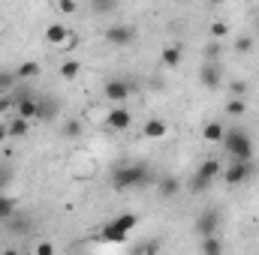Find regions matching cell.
I'll return each mask as SVG.
<instances>
[{
    "mask_svg": "<svg viewBox=\"0 0 259 255\" xmlns=\"http://www.w3.org/2000/svg\"><path fill=\"white\" fill-rule=\"evenodd\" d=\"M157 171L145 162H127V165H118L112 171V186L118 192L124 189H148V186H157Z\"/></svg>",
    "mask_w": 259,
    "mask_h": 255,
    "instance_id": "cell-1",
    "label": "cell"
},
{
    "mask_svg": "<svg viewBox=\"0 0 259 255\" xmlns=\"http://www.w3.org/2000/svg\"><path fill=\"white\" fill-rule=\"evenodd\" d=\"M220 144H223V150H226L229 159H253V138H250L247 129H241V126L226 129L223 138H220Z\"/></svg>",
    "mask_w": 259,
    "mask_h": 255,
    "instance_id": "cell-2",
    "label": "cell"
},
{
    "mask_svg": "<svg viewBox=\"0 0 259 255\" xmlns=\"http://www.w3.org/2000/svg\"><path fill=\"white\" fill-rule=\"evenodd\" d=\"M136 222H139V216H136V213H121V216H115V219H109V222L103 225L100 237H103V240H109V243H121V240L127 237V231L136 228Z\"/></svg>",
    "mask_w": 259,
    "mask_h": 255,
    "instance_id": "cell-3",
    "label": "cell"
},
{
    "mask_svg": "<svg viewBox=\"0 0 259 255\" xmlns=\"http://www.w3.org/2000/svg\"><path fill=\"white\" fill-rule=\"evenodd\" d=\"M250 174H253V162L250 159H229V165L220 171V177L229 186H241L244 180H250Z\"/></svg>",
    "mask_w": 259,
    "mask_h": 255,
    "instance_id": "cell-4",
    "label": "cell"
},
{
    "mask_svg": "<svg viewBox=\"0 0 259 255\" xmlns=\"http://www.w3.org/2000/svg\"><path fill=\"white\" fill-rule=\"evenodd\" d=\"M103 39L115 48H127V45L136 42V27L133 24H112V27L103 30Z\"/></svg>",
    "mask_w": 259,
    "mask_h": 255,
    "instance_id": "cell-5",
    "label": "cell"
},
{
    "mask_svg": "<svg viewBox=\"0 0 259 255\" xmlns=\"http://www.w3.org/2000/svg\"><path fill=\"white\" fill-rule=\"evenodd\" d=\"M220 210L217 207H205L199 216H196V234L199 237H208V234H217L220 231Z\"/></svg>",
    "mask_w": 259,
    "mask_h": 255,
    "instance_id": "cell-6",
    "label": "cell"
},
{
    "mask_svg": "<svg viewBox=\"0 0 259 255\" xmlns=\"http://www.w3.org/2000/svg\"><path fill=\"white\" fill-rule=\"evenodd\" d=\"M199 84L205 90H217L223 84V69H220V60H205L199 66Z\"/></svg>",
    "mask_w": 259,
    "mask_h": 255,
    "instance_id": "cell-7",
    "label": "cell"
},
{
    "mask_svg": "<svg viewBox=\"0 0 259 255\" xmlns=\"http://www.w3.org/2000/svg\"><path fill=\"white\" fill-rule=\"evenodd\" d=\"M103 93H106V99H109V102L121 105V102H127V99H130V93H133V84H130V81H124V78H112V81H106Z\"/></svg>",
    "mask_w": 259,
    "mask_h": 255,
    "instance_id": "cell-8",
    "label": "cell"
},
{
    "mask_svg": "<svg viewBox=\"0 0 259 255\" xmlns=\"http://www.w3.org/2000/svg\"><path fill=\"white\" fill-rule=\"evenodd\" d=\"M133 126V111L124 108V105H115L109 114H106V129H112V132H127Z\"/></svg>",
    "mask_w": 259,
    "mask_h": 255,
    "instance_id": "cell-9",
    "label": "cell"
},
{
    "mask_svg": "<svg viewBox=\"0 0 259 255\" xmlns=\"http://www.w3.org/2000/svg\"><path fill=\"white\" fill-rule=\"evenodd\" d=\"M184 60V51H181V45H166L163 51H160V63L166 66V69H178Z\"/></svg>",
    "mask_w": 259,
    "mask_h": 255,
    "instance_id": "cell-10",
    "label": "cell"
},
{
    "mask_svg": "<svg viewBox=\"0 0 259 255\" xmlns=\"http://www.w3.org/2000/svg\"><path fill=\"white\" fill-rule=\"evenodd\" d=\"M157 192H160L163 198H175V195L181 192V180L172 177V174H163V177H157Z\"/></svg>",
    "mask_w": 259,
    "mask_h": 255,
    "instance_id": "cell-11",
    "label": "cell"
},
{
    "mask_svg": "<svg viewBox=\"0 0 259 255\" xmlns=\"http://www.w3.org/2000/svg\"><path fill=\"white\" fill-rule=\"evenodd\" d=\"M30 123H33V120H27V117L15 114V117L6 123V129H9V138H24V135L30 132Z\"/></svg>",
    "mask_w": 259,
    "mask_h": 255,
    "instance_id": "cell-12",
    "label": "cell"
},
{
    "mask_svg": "<svg viewBox=\"0 0 259 255\" xmlns=\"http://www.w3.org/2000/svg\"><path fill=\"white\" fill-rule=\"evenodd\" d=\"M223 132H226V126H223L220 120H208V123L202 126V138H205L208 144H220V138H223Z\"/></svg>",
    "mask_w": 259,
    "mask_h": 255,
    "instance_id": "cell-13",
    "label": "cell"
},
{
    "mask_svg": "<svg viewBox=\"0 0 259 255\" xmlns=\"http://www.w3.org/2000/svg\"><path fill=\"white\" fill-rule=\"evenodd\" d=\"M166 132H169V126H166V120H160V117H151V120L145 123V129H142V135H145V138H154V141L163 138Z\"/></svg>",
    "mask_w": 259,
    "mask_h": 255,
    "instance_id": "cell-14",
    "label": "cell"
},
{
    "mask_svg": "<svg viewBox=\"0 0 259 255\" xmlns=\"http://www.w3.org/2000/svg\"><path fill=\"white\" fill-rule=\"evenodd\" d=\"M66 39H69V30H66L64 24H49V27H46V42H52V45H64Z\"/></svg>",
    "mask_w": 259,
    "mask_h": 255,
    "instance_id": "cell-15",
    "label": "cell"
},
{
    "mask_svg": "<svg viewBox=\"0 0 259 255\" xmlns=\"http://www.w3.org/2000/svg\"><path fill=\"white\" fill-rule=\"evenodd\" d=\"M15 87H18V72L15 69H0V96L12 93Z\"/></svg>",
    "mask_w": 259,
    "mask_h": 255,
    "instance_id": "cell-16",
    "label": "cell"
},
{
    "mask_svg": "<svg viewBox=\"0 0 259 255\" xmlns=\"http://www.w3.org/2000/svg\"><path fill=\"white\" fill-rule=\"evenodd\" d=\"M199 249L205 255H220L223 252V243L217 240V234H208V237H199Z\"/></svg>",
    "mask_w": 259,
    "mask_h": 255,
    "instance_id": "cell-17",
    "label": "cell"
},
{
    "mask_svg": "<svg viewBox=\"0 0 259 255\" xmlns=\"http://www.w3.org/2000/svg\"><path fill=\"white\" fill-rule=\"evenodd\" d=\"M226 114H229V117H244V114H247V99H244V96H232V99L226 102Z\"/></svg>",
    "mask_w": 259,
    "mask_h": 255,
    "instance_id": "cell-18",
    "label": "cell"
},
{
    "mask_svg": "<svg viewBox=\"0 0 259 255\" xmlns=\"http://www.w3.org/2000/svg\"><path fill=\"white\" fill-rule=\"evenodd\" d=\"M15 72H18V81H30V78H36V75L42 72V66L36 63V60H24Z\"/></svg>",
    "mask_w": 259,
    "mask_h": 255,
    "instance_id": "cell-19",
    "label": "cell"
},
{
    "mask_svg": "<svg viewBox=\"0 0 259 255\" xmlns=\"http://www.w3.org/2000/svg\"><path fill=\"white\" fill-rule=\"evenodd\" d=\"M232 48H235L238 54H250V51L256 48V39H253L250 33H241V36H235V42H232Z\"/></svg>",
    "mask_w": 259,
    "mask_h": 255,
    "instance_id": "cell-20",
    "label": "cell"
},
{
    "mask_svg": "<svg viewBox=\"0 0 259 255\" xmlns=\"http://www.w3.org/2000/svg\"><path fill=\"white\" fill-rule=\"evenodd\" d=\"M196 171H199V174H205L208 180H214V177H220V171H223V168H220V159H202V165H199Z\"/></svg>",
    "mask_w": 259,
    "mask_h": 255,
    "instance_id": "cell-21",
    "label": "cell"
},
{
    "mask_svg": "<svg viewBox=\"0 0 259 255\" xmlns=\"http://www.w3.org/2000/svg\"><path fill=\"white\" fill-rule=\"evenodd\" d=\"M78 75H81V63H78V60H72V57H69V60H64V63H61V78H66V81H75Z\"/></svg>",
    "mask_w": 259,
    "mask_h": 255,
    "instance_id": "cell-22",
    "label": "cell"
},
{
    "mask_svg": "<svg viewBox=\"0 0 259 255\" xmlns=\"http://www.w3.org/2000/svg\"><path fill=\"white\" fill-rule=\"evenodd\" d=\"M81 132H84V123H81V120H66L64 126H61V138L72 141V138H78Z\"/></svg>",
    "mask_w": 259,
    "mask_h": 255,
    "instance_id": "cell-23",
    "label": "cell"
},
{
    "mask_svg": "<svg viewBox=\"0 0 259 255\" xmlns=\"http://www.w3.org/2000/svg\"><path fill=\"white\" fill-rule=\"evenodd\" d=\"M58 102L55 99H39V120H52L55 114H58Z\"/></svg>",
    "mask_w": 259,
    "mask_h": 255,
    "instance_id": "cell-24",
    "label": "cell"
},
{
    "mask_svg": "<svg viewBox=\"0 0 259 255\" xmlns=\"http://www.w3.org/2000/svg\"><path fill=\"white\" fill-rule=\"evenodd\" d=\"M12 213H15V198H12V195H3V192H0V222H6V219H9Z\"/></svg>",
    "mask_w": 259,
    "mask_h": 255,
    "instance_id": "cell-25",
    "label": "cell"
},
{
    "mask_svg": "<svg viewBox=\"0 0 259 255\" xmlns=\"http://www.w3.org/2000/svg\"><path fill=\"white\" fill-rule=\"evenodd\" d=\"M91 9H94L97 15H109V12L118 9V0H91Z\"/></svg>",
    "mask_w": 259,
    "mask_h": 255,
    "instance_id": "cell-26",
    "label": "cell"
},
{
    "mask_svg": "<svg viewBox=\"0 0 259 255\" xmlns=\"http://www.w3.org/2000/svg\"><path fill=\"white\" fill-rule=\"evenodd\" d=\"M208 186H211V180H208L205 174H199V171H196L193 177H190V186H187V189H190V192H196V195H199V192H205V189H208Z\"/></svg>",
    "mask_w": 259,
    "mask_h": 255,
    "instance_id": "cell-27",
    "label": "cell"
},
{
    "mask_svg": "<svg viewBox=\"0 0 259 255\" xmlns=\"http://www.w3.org/2000/svg\"><path fill=\"white\" fill-rule=\"evenodd\" d=\"M220 51H223V39L208 42V45H205V60H217V57H220Z\"/></svg>",
    "mask_w": 259,
    "mask_h": 255,
    "instance_id": "cell-28",
    "label": "cell"
},
{
    "mask_svg": "<svg viewBox=\"0 0 259 255\" xmlns=\"http://www.w3.org/2000/svg\"><path fill=\"white\" fill-rule=\"evenodd\" d=\"M229 36V24L226 21H214L211 24V39H226Z\"/></svg>",
    "mask_w": 259,
    "mask_h": 255,
    "instance_id": "cell-29",
    "label": "cell"
},
{
    "mask_svg": "<svg viewBox=\"0 0 259 255\" xmlns=\"http://www.w3.org/2000/svg\"><path fill=\"white\" fill-rule=\"evenodd\" d=\"M247 90H250L247 81H232V84H229V93H232V96H247Z\"/></svg>",
    "mask_w": 259,
    "mask_h": 255,
    "instance_id": "cell-30",
    "label": "cell"
},
{
    "mask_svg": "<svg viewBox=\"0 0 259 255\" xmlns=\"http://www.w3.org/2000/svg\"><path fill=\"white\" fill-rule=\"evenodd\" d=\"M58 9H61L64 15H72V12H75V0H58Z\"/></svg>",
    "mask_w": 259,
    "mask_h": 255,
    "instance_id": "cell-31",
    "label": "cell"
},
{
    "mask_svg": "<svg viewBox=\"0 0 259 255\" xmlns=\"http://www.w3.org/2000/svg\"><path fill=\"white\" fill-rule=\"evenodd\" d=\"M157 249H160L157 240H148V243H139V246H136V252H157Z\"/></svg>",
    "mask_w": 259,
    "mask_h": 255,
    "instance_id": "cell-32",
    "label": "cell"
},
{
    "mask_svg": "<svg viewBox=\"0 0 259 255\" xmlns=\"http://www.w3.org/2000/svg\"><path fill=\"white\" fill-rule=\"evenodd\" d=\"M9 180H12V171H9V165H3L0 168V186H6Z\"/></svg>",
    "mask_w": 259,
    "mask_h": 255,
    "instance_id": "cell-33",
    "label": "cell"
},
{
    "mask_svg": "<svg viewBox=\"0 0 259 255\" xmlns=\"http://www.w3.org/2000/svg\"><path fill=\"white\" fill-rule=\"evenodd\" d=\"M33 252H36V255H52V252H55V246H52V243H39Z\"/></svg>",
    "mask_w": 259,
    "mask_h": 255,
    "instance_id": "cell-34",
    "label": "cell"
},
{
    "mask_svg": "<svg viewBox=\"0 0 259 255\" xmlns=\"http://www.w3.org/2000/svg\"><path fill=\"white\" fill-rule=\"evenodd\" d=\"M6 138H9V129H6V123H0V144H3Z\"/></svg>",
    "mask_w": 259,
    "mask_h": 255,
    "instance_id": "cell-35",
    "label": "cell"
},
{
    "mask_svg": "<svg viewBox=\"0 0 259 255\" xmlns=\"http://www.w3.org/2000/svg\"><path fill=\"white\" fill-rule=\"evenodd\" d=\"M211 3H214V6H217V3H226V0H211Z\"/></svg>",
    "mask_w": 259,
    "mask_h": 255,
    "instance_id": "cell-36",
    "label": "cell"
},
{
    "mask_svg": "<svg viewBox=\"0 0 259 255\" xmlns=\"http://www.w3.org/2000/svg\"><path fill=\"white\" fill-rule=\"evenodd\" d=\"M256 36H259V21H256Z\"/></svg>",
    "mask_w": 259,
    "mask_h": 255,
    "instance_id": "cell-37",
    "label": "cell"
}]
</instances>
